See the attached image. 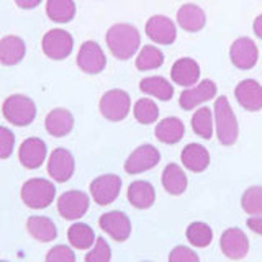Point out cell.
I'll return each instance as SVG.
<instances>
[{"instance_id": "6da1fadb", "label": "cell", "mask_w": 262, "mask_h": 262, "mask_svg": "<svg viewBox=\"0 0 262 262\" xmlns=\"http://www.w3.org/2000/svg\"><path fill=\"white\" fill-rule=\"evenodd\" d=\"M106 46H108L110 53L120 61H126L133 57L139 45H141V35L139 31L129 23H117L108 28L106 31Z\"/></svg>"}, {"instance_id": "7a4b0ae2", "label": "cell", "mask_w": 262, "mask_h": 262, "mask_svg": "<svg viewBox=\"0 0 262 262\" xmlns=\"http://www.w3.org/2000/svg\"><path fill=\"white\" fill-rule=\"evenodd\" d=\"M21 202L31 210L48 208L56 199V185L48 179H28L21 185Z\"/></svg>"}, {"instance_id": "3957f363", "label": "cell", "mask_w": 262, "mask_h": 262, "mask_svg": "<svg viewBox=\"0 0 262 262\" xmlns=\"http://www.w3.org/2000/svg\"><path fill=\"white\" fill-rule=\"evenodd\" d=\"M215 126L218 141L223 146H233L239 136V125L226 97H218L215 102Z\"/></svg>"}, {"instance_id": "277c9868", "label": "cell", "mask_w": 262, "mask_h": 262, "mask_svg": "<svg viewBox=\"0 0 262 262\" xmlns=\"http://www.w3.org/2000/svg\"><path fill=\"white\" fill-rule=\"evenodd\" d=\"M2 113L8 123L15 126H28L36 117V105L30 97L15 94L5 98L2 105Z\"/></svg>"}, {"instance_id": "5b68a950", "label": "cell", "mask_w": 262, "mask_h": 262, "mask_svg": "<svg viewBox=\"0 0 262 262\" xmlns=\"http://www.w3.org/2000/svg\"><path fill=\"white\" fill-rule=\"evenodd\" d=\"M100 113L108 121H121L128 117L131 110V98L121 89H112L105 92L98 103Z\"/></svg>"}, {"instance_id": "8992f818", "label": "cell", "mask_w": 262, "mask_h": 262, "mask_svg": "<svg viewBox=\"0 0 262 262\" xmlns=\"http://www.w3.org/2000/svg\"><path fill=\"white\" fill-rule=\"evenodd\" d=\"M43 53L54 61H62L69 57L74 49V38L69 31L62 28H53L43 36L41 41Z\"/></svg>"}, {"instance_id": "52a82bcc", "label": "cell", "mask_w": 262, "mask_h": 262, "mask_svg": "<svg viewBox=\"0 0 262 262\" xmlns=\"http://www.w3.org/2000/svg\"><path fill=\"white\" fill-rule=\"evenodd\" d=\"M89 207L90 196L82 190H68L57 196V211L64 220H80L87 213Z\"/></svg>"}, {"instance_id": "ba28073f", "label": "cell", "mask_w": 262, "mask_h": 262, "mask_svg": "<svg viewBox=\"0 0 262 262\" xmlns=\"http://www.w3.org/2000/svg\"><path fill=\"white\" fill-rule=\"evenodd\" d=\"M121 192V179L117 174H103L98 176L90 184V195L97 205L106 207L118 199Z\"/></svg>"}, {"instance_id": "9c48e42d", "label": "cell", "mask_w": 262, "mask_h": 262, "mask_svg": "<svg viewBox=\"0 0 262 262\" xmlns=\"http://www.w3.org/2000/svg\"><path fill=\"white\" fill-rule=\"evenodd\" d=\"M76 172V159L69 149L56 147L48 159V174L59 184L68 182Z\"/></svg>"}, {"instance_id": "30bf717a", "label": "cell", "mask_w": 262, "mask_h": 262, "mask_svg": "<svg viewBox=\"0 0 262 262\" xmlns=\"http://www.w3.org/2000/svg\"><path fill=\"white\" fill-rule=\"evenodd\" d=\"M161 161V152L152 144H141L128 156L125 162V170L128 174H141L156 167Z\"/></svg>"}, {"instance_id": "8fae6325", "label": "cell", "mask_w": 262, "mask_h": 262, "mask_svg": "<svg viewBox=\"0 0 262 262\" xmlns=\"http://www.w3.org/2000/svg\"><path fill=\"white\" fill-rule=\"evenodd\" d=\"M221 252L231 260H241L249 252V239L239 228H228L220 239Z\"/></svg>"}, {"instance_id": "7c38bea8", "label": "cell", "mask_w": 262, "mask_h": 262, "mask_svg": "<svg viewBox=\"0 0 262 262\" xmlns=\"http://www.w3.org/2000/svg\"><path fill=\"white\" fill-rule=\"evenodd\" d=\"M77 66L85 74H100L106 66V57L100 45L95 41H85L82 43L77 53Z\"/></svg>"}, {"instance_id": "4fadbf2b", "label": "cell", "mask_w": 262, "mask_h": 262, "mask_svg": "<svg viewBox=\"0 0 262 262\" xmlns=\"http://www.w3.org/2000/svg\"><path fill=\"white\" fill-rule=\"evenodd\" d=\"M229 57L237 69L248 71L256 66L259 59V49L251 38H237L229 48Z\"/></svg>"}, {"instance_id": "5bb4252c", "label": "cell", "mask_w": 262, "mask_h": 262, "mask_svg": "<svg viewBox=\"0 0 262 262\" xmlns=\"http://www.w3.org/2000/svg\"><path fill=\"white\" fill-rule=\"evenodd\" d=\"M48 156L46 143L41 138H27L20 144L18 159L25 169H38L43 166Z\"/></svg>"}, {"instance_id": "9a60e30c", "label": "cell", "mask_w": 262, "mask_h": 262, "mask_svg": "<svg viewBox=\"0 0 262 262\" xmlns=\"http://www.w3.org/2000/svg\"><path fill=\"white\" fill-rule=\"evenodd\" d=\"M98 225L112 239L123 243L131 234V223L126 213L123 211H106L98 220Z\"/></svg>"}, {"instance_id": "2e32d148", "label": "cell", "mask_w": 262, "mask_h": 262, "mask_svg": "<svg viewBox=\"0 0 262 262\" xmlns=\"http://www.w3.org/2000/svg\"><path fill=\"white\" fill-rule=\"evenodd\" d=\"M146 35L158 45H172L177 38V27L169 16L154 15L146 21Z\"/></svg>"}, {"instance_id": "e0dca14e", "label": "cell", "mask_w": 262, "mask_h": 262, "mask_svg": "<svg viewBox=\"0 0 262 262\" xmlns=\"http://www.w3.org/2000/svg\"><path fill=\"white\" fill-rule=\"evenodd\" d=\"M215 95H216V84L210 79H205L195 87L185 89L179 97V105L182 106L184 110H192L195 106L211 100Z\"/></svg>"}, {"instance_id": "ac0fdd59", "label": "cell", "mask_w": 262, "mask_h": 262, "mask_svg": "<svg viewBox=\"0 0 262 262\" xmlns=\"http://www.w3.org/2000/svg\"><path fill=\"white\" fill-rule=\"evenodd\" d=\"M234 97L244 110L259 112L262 110V85L254 79L241 80L234 89Z\"/></svg>"}, {"instance_id": "d6986e66", "label": "cell", "mask_w": 262, "mask_h": 262, "mask_svg": "<svg viewBox=\"0 0 262 262\" xmlns=\"http://www.w3.org/2000/svg\"><path fill=\"white\" fill-rule=\"evenodd\" d=\"M170 77L177 85L192 87L200 79V66L192 57H180L172 66Z\"/></svg>"}, {"instance_id": "ffe728a7", "label": "cell", "mask_w": 262, "mask_h": 262, "mask_svg": "<svg viewBox=\"0 0 262 262\" xmlns=\"http://www.w3.org/2000/svg\"><path fill=\"white\" fill-rule=\"evenodd\" d=\"M45 126L54 138L68 136L74 128V115L66 108H54L46 115Z\"/></svg>"}, {"instance_id": "44dd1931", "label": "cell", "mask_w": 262, "mask_h": 262, "mask_svg": "<svg viewBox=\"0 0 262 262\" xmlns=\"http://www.w3.org/2000/svg\"><path fill=\"white\" fill-rule=\"evenodd\" d=\"M27 54V45L20 36L8 35L0 39V64L16 66Z\"/></svg>"}, {"instance_id": "7402d4cb", "label": "cell", "mask_w": 262, "mask_h": 262, "mask_svg": "<svg viewBox=\"0 0 262 262\" xmlns=\"http://www.w3.org/2000/svg\"><path fill=\"white\" fill-rule=\"evenodd\" d=\"M180 159H182V164L185 166L187 170L196 172V174H199V172H203L210 166V152L207 147L199 143L187 144L182 149Z\"/></svg>"}, {"instance_id": "603a6c76", "label": "cell", "mask_w": 262, "mask_h": 262, "mask_svg": "<svg viewBox=\"0 0 262 262\" xmlns=\"http://www.w3.org/2000/svg\"><path fill=\"white\" fill-rule=\"evenodd\" d=\"M128 202L138 210H147L156 202V190L147 180H135L128 187Z\"/></svg>"}, {"instance_id": "cb8c5ba5", "label": "cell", "mask_w": 262, "mask_h": 262, "mask_svg": "<svg viewBox=\"0 0 262 262\" xmlns=\"http://www.w3.org/2000/svg\"><path fill=\"white\" fill-rule=\"evenodd\" d=\"M161 182H162L164 190L170 195H182L187 190V185H188L184 169L174 162L167 164L166 169L162 170Z\"/></svg>"}, {"instance_id": "d4e9b609", "label": "cell", "mask_w": 262, "mask_h": 262, "mask_svg": "<svg viewBox=\"0 0 262 262\" xmlns=\"http://www.w3.org/2000/svg\"><path fill=\"white\" fill-rule=\"evenodd\" d=\"M177 23L182 30L190 31V33H196L205 27V23H207V16H205V12L199 5L185 4V5L180 7L179 12H177Z\"/></svg>"}, {"instance_id": "484cf974", "label": "cell", "mask_w": 262, "mask_h": 262, "mask_svg": "<svg viewBox=\"0 0 262 262\" xmlns=\"http://www.w3.org/2000/svg\"><path fill=\"white\" fill-rule=\"evenodd\" d=\"M28 233L39 243H51L57 237V228L54 221L48 216L33 215L27 220Z\"/></svg>"}, {"instance_id": "4316f807", "label": "cell", "mask_w": 262, "mask_h": 262, "mask_svg": "<svg viewBox=\"0 0 262 262\" xmlns=\"http://www.w3.org/2000/svg\"><path fill=\"white\" fill-rule=\"evenodd\" d=\"M154 133H156V138H158L161 143L176 144L184 138L185 126H184L182 120H179L176 117H169V118H164L158 123Z\"/></svg>"}, {"instance_id": "83f0119b", "label": "cell", "mask_w": 262, "mask_h": 262, "mask_svg": "<svg viewBox=\"0 0 262 262\" xmlns=\"http://www.w3.org/2000/svg\"><path fill=\"white\" fill-rule=\"evenodd\" d=\"M139 89H141V92H144L146 95H152L162 102H167L174 97V87H172V84L167 79H164L161 76L144 77L139 82Z\"/></svg>"}, {"instance_id": "f1b7e54d", "label": "cell", "mask_w": 262, "mask_h": 262, "mask_svg": "<svg viewBox=\"0 0 262 262\" xmlns=\"http://www.w3.org/2000/svg\"><path fill=\"white\" fill-rule=\"evenodd\" d=\"M68 239L74 249H90L95 244L97 237L92 226L87 223H74L68 229Z\"/></svg>"}, {"instance_id": "f546056e", "label": "cell", "mask_w": 262, "mask_h": 262, "mask_svg": "<svg viewBox=\"0 0 262 262\" xmlns=\"http://www.w3.org/2000/svg\"><path fill=\"white\" fill-rule=\"evenodd\" d=\"M46 13L54 23H69L76 16V4L74 0H48Z\"/></svg>"}, {"instance_id": "4dcf8cb0", "label": "cell", "mask_w": 262, "mask_h": 262, "mask_svg": "<svg viewBox=\"0 0 262 262\" xmlns=\"http://www.w3.org/2000/svg\"><path fill=\"white\" fill-rule=\"evenodd\" d=\"M187 241L190 243L193 248H207L213 241V231L211 228L203 223V221H193L187 226Z\"/></svg>"}, {"instance_id": "1f68e13d", "label": "cell", "mask_w": 262, "mask_h": 262, "mask_svg": "<svg viewBox=\"0 0 262 262\" xmlns=\"http://www.w3.org/2000/svg\"><path fill=\"white\" fill-rule=\"evenodd\" d=\"M164 62V54L159 48L152 45H146L141 48L136 57V69L138 71H151L161 68Z\"/></svg>"}, {"instance_id": "d6a6232c", "label": "cell", "mask_w": 262, "mask_h": 262, "mask_svg": "<svg viewBox=\"0 0 262 262\" xmlns=\"http://www.w3.org/2000/svg\"><path fill=\"white\" fill-rule=\"evenodd\" d=\"M192 128L195 135L203 139H210L213 136V113L208 106H200L192 117Z\"/></svg>"}, {"instance_id": "836d02e7", "label": "cell", "mask_w": 262, "mask_h": 262, "mask_svg": "<svg viewBox=\"0 0 262 262\" xmlns=\"http://www.w3.org/2000/svg\"><path fill=\"white\" fill-rule=\"evenodd\" d=\"M241 207L249 216L262 215V185H252L243 193Z\"/></svg>"}, {"instance_id": "e575fe53", "label": "cell", "mask_w": 262, "mask_h": 262, "mask_svg": "<svg viewBox=\"0 0 262 262\" xmlns=\"http://www.w3.org/2000/svg\"><path fill=\"white\" fill-rule=\"evenodd\" d=\"M133 113L138 123L141 125H151L159 118V106L151 98H139L133 106Z\"/></svg>"}, {"instance_id": "d590c367", "label": "cell", "mask_w": 262, "mask_h": 262, "mask_svg": "<svg viewBox=\"0 0 262 262\" xmlns=\"http://www.w3.org/2000/svg\"><path fill=\"white\" fill-rule=\"evenodd\" d=\"M112 248L105 237H97L95 244L85 254V262H110Z\"/></svg>"}, {"instance_id": "8d00e7d4", "label": "cell", "mask_w": 262, "mask_h": 262, "mask_svg": "<svg viewBox=\"0 0 262 262\" xmlns=\"http://www.w3.org/2000/svg\"><path fill=\"white\" fill-rule=\"evenodd\" d=\"M46 262H76L74 249L66 244H57L46 254Z\"/></svg>"}, {"instance_id": "74e56055", "label": "cell", "mask_w": 262, "mask_h": 262, "mask_svg": "<svg viewBox=\"0 0 262 262\" xmlns=\"http://www.w3.org/2000/svg\"><path fill=\"white\" fill-rule=\"evenodd\" d=\"M15 147V135L5 126H0V159H8Z\"/></svg>"}, {"instance_id": "f35d334b", "label": "cell", "mask_w": 262, "mask_h": 262, "mask_svg": "<svg viewBox=\"0 0 262 262\" xmlns=\"http://www.w3.org/2000/svg\"><path fill=\"white\" fill-rule=\"evenodd\" d=\"M169 262H200V257L187 246H176L169 254Z\"/></svg>"}, {"instance_id": "ab89813d", "label": "cell", "mask_w": 262, "mask_h": 262, "mask_svg": "<svg viewBox=\"0 0 262 262\" xmlns=\"http://www.w3.org/2000/svg\"><path fill=\"white\" fill-rule=\"evenodd\" d=\"M246 225L251 229L252 233H256L259 236H262V215L260 216H249Z\"/></svg>"}, {"instance_id": "60d3db41", "label": "cell", "mask_w": 262, "mask_h": 262, "mask_svg": "<svg viewBox=\"0 0 262 262\" xmlns=\"http://www.w3.org/2000/svg\"><path fill=\"white\" fill-rule=\"evenodd\" d=\"M43 0H15V4L18 5L23 10H31V8H36Z\"/></svg>"}, {"instance_id": "b9f144b4", "label": "cell", "mask_w": 262, "mask_h": 262, "mask_svg": "<svg viewBox=\"0 0 262 262\" xmlns=\"http://www.w3.org/2000/svg\"><path fill=\"white\" fill-rule=\"evenodd\" d=\"M252 28H254V33H256V36L262 39V15H259L257 18L254 20Z\"/></svg>"}, {"instance_id": "7bdbcfd3", "label": "cell", "mask_w": 262, "mask_h": 262, "mask_svg": "<svg viewBox=\"0 0 262 262\" xmlns=\"http://www.w3.org/2000/svg\"><path fill=\"white\" fill-rule=\"evenodd\" d=\"M0 262H7V260H0Z\"/></svg>"}]
</instances>
